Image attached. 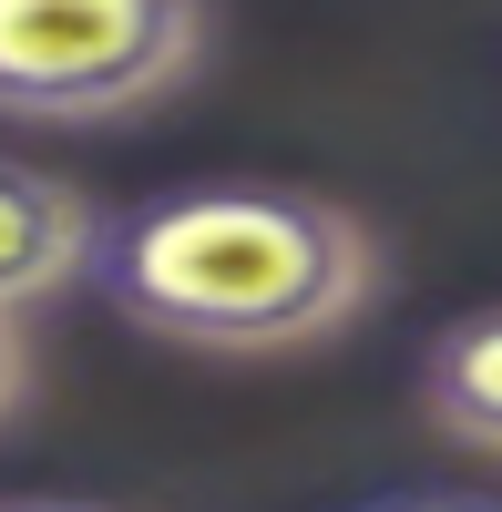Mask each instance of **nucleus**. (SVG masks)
<instances>
[{
  "mask_svg": "<svg viewBox=\"0 0 502 512\" xmlns=\"http://www.w3.org/2000/svg\"><path fill=\"white\" fill-rule=\"evenodd\" d=\"M21 390H31V349H21V318H0V420L21 410Z\"/></svg>",
  "mask_w": 502,
  "mask_h": 512,
  "instance_id": "nucleus-5",
  "label": "nucleus"
},
{
  "mask_svg": "<svg viewBox=\"0 0 502 512\" xmlns=\"http://www.w3.org/2000/svg\"><path fill=\"white\" fill-rule=\"evenodd\" d=\"M93 246H103V216L82 205V185L0 154V318H21L41 297H62L72 277H93Z\"/></svg>",
  "mask_w": 502,
  "mask_h": 512,
  "instance_id": "nucleus-3",
  "label": "nucleus"
},
{
  "mask_svg": "<svg viewBox=\"0 0 502 512\" xmlns=\"http://www.w3.org/2000/svg\"><path fill=\"white\" fill-rule=\"evenodd\" d=\"M421 410H431L441 441L502 461V297L472 308V318H451V328L431 338V359H421Z\"/></svg>",
  "mask_w": 502,
  "mask_h": 512,
  "instance_id": "nucleus-4",
  "label": "nucleus"
},
{
  "mask_svg": "<svg viewBox=\"0 0 502 512\" xmlns=\"http://www.w3.org/2000/svg\"><path fill=\"white\" fill-rule=\"evenodd\" d=\"M380 512H502V502H482V492H410V502H380Z\"/></svg>",
  "mask_w": 502,
  "mask_h": 512,
  "instance_id": "nucleus-6",
  "label": "nucleus"
},
{
  "mask_svg": "<svg viewBox=\"0 0 502 512\" xmlns=\"http://www.w3.org/2000/svg\"><path fill=\"white\" fill-rule=\"evenodd\" d=\"M0 512H113V502H62V492H21V502H0Z\"/></svg>",
  "mask_w": 502,
  "mask_h": 512,
  "instance_id": "nucleus-7",
  "label": "nucleus"
},
{
  "mask_svg": "<svg viewBox=\"0 0 502 512\" xmlns=\"http://www.w3.org/2000/svg\"><path fill=\"white\" fill-rule=\"evenodd\" d=\"M93 287L144 338L277 359L339 338L380 297V236L298 185H185L134 216H103Z\"/></svg>",
  "mask_w": 502,
  "mask_h": 512,
  "instance_id": "nucleus-1",
  "label": "nucleus"
},
{
  "mask_svg": "<svg viewBox=\"0 0 502 512\" xmlns=\"http://www.w3.org/2000/svg\"><path fill=\"white\" fill-rule=\"evenodd\" d=\"M205 62V0H0V123H123Z\"/></svg>",
  "mask_w": 502,
  "mask_h": 512,
  "instance_id": "nucleus-2",
  "label": "nucleus"
}]
</instances>
